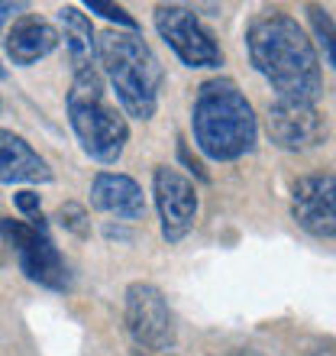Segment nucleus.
<instances>
[{
	"mask_svg": "<svg viewBox=\"0 0 336 356\" xmlns=\"http://www.w3.org/2000/svg\"><path fill=\"white\" fill-rule=\"evenodd\" d=\"M249 62L278 91L281 101L314 104L324 91V72L314 39L285 10H262L246 29Z\"/></svg>",
	"mask_w": 336,
	"mask_h": 356,
	"instance_id": "obj_1",
	"label": "nucleus"
},
{
	"mask_svg": "<svg viewBox=\"0 0 336 356\" xmlns=\"http://www.w3.org/2000/svg\"><path fill=\"white\" fill-rule=\"evenodd\" d=\"M197 149L214 162H236L255 149L259 120L246 94L230 78H214L197 88L191 111Z\"/></svg>",
	"mask_w": 336,
	"mask_h": 356,
	"instance_id": "obj_2",
	"label": "nucleus"
},
{
	"mask_svg": "<svg viewBox=\"0 0 336 356\" xmlns=\"http://www.w3.org/2000/svg\"><path fill=\"white\" fill-rule=\"evenodd\" d=\"M97 68L136 120H152L162 91V62L133 29H103L97 36Z\"/></svg>",
	"mask_w": 336,
	"mask_h": 356,
	"instance_id": "obj_3",
	"label": "nucleus"
},
{
	"mask_svg": "<svg viewBox=\"0 0 336 356\" xmlns=\"http://www.w3.org/2000/svg\"><path fill=\"white\" fill-rule=\"evenodd\" d=\"M68 120L75 130L81 149L101 165H113L126 149L130 123L103 94V75L87 72L75 75V85L68 91Z\"/></svg>",
	"mask_w": 336,
	"mask_h": 356,
	"instance_id": "obj_4",
	"label": "nucleus"
},
{
	"mask_svg": "<svg viewBox=\"0 0 336 356\" xmlns=\"http://www.w3.org/2000/svg\"><path fill=\"white\" fill-rule=\"evenodd\" d=\"M0 240H3V246L13 250L19 269H23V275L29 282H36V285L52 291H65L72 285L68 263L62 259L58 246L52 243L42 217H33V220L0 217Z\"/></svg>",
	"mask_w": 336,
	"mask_h": 356,
	"instance_id": "obj_5",
	"label": "nucleus"
},
{
	"mask_svg": "<svg viewBox=\"0 0 336 356\" xmlns=\"http://www.w3.org/2000/svg\"><path fill=\"white\" fill-rule=\"evenodd\" d=\"M156 29L187 68L224 65V52L217 46L214 33L194 17V10L178 7V3H162V7H156Z\"/></svg>",
	"mask_w": 336,
	"mask_h": 356,
	"instance_id": "obj_6",
	"label": "nucleus"
},
{
	"mask_svg": "<svg viewBox=\"0 0 336 356\" xmlns=\"http://www.w3.org/2000/svg\"><path fill=\"white\" fill-rule=\"evenodd\" d=\"M123 318L133 340L146 350H171L175 347V318L165 295L149 282H133L123 295Z\"/></svg>",
	"mask_w": 336,
	"mask_h": 356,
	"instance_id": "obj_7",
	"label": "nucleus"
},
{
	"mask_svg": "<svg viewBox=\"0 0 336 356\" xmlns=\"http://www.w3.org/2000/svg\"><path fill=\"white\" fill-rule=\"evenodd\" d=\"M265 130L269 140L285 152L317 149L327 140V120L314 104L304 101H271L265 111Z\"/></svg>",
	"mask_w": 336,
	"mask_h": 356,
	"instance_id": "obj_8",
	"label": "nucleus"
},
{
	"mask_svg": "<svg viewBox=\"0 0 336 356\" xmlns=\"http://www.w3.org/2000/svg\"><path fill=\"white\" fill-rule=\"evenodd\" d=\"M152 195H156V207L162 217V236L168 243H178L191 234V227L197 220V188L187 175L178 169L159 165L152 175Z\"/></svg>",
	"mask_w": 336,
	"mask_h": 356,
	"instance_id": "obj_9",
	"label": "nucleus"
},
{
	"mask_svg": "<svg viewBox=\"0 0 336 356\" xmlns=\"http://www.w3.org/2000/svg\"><path fill=\"white\" fill-rule=\"evenodd\" d=\"M291 214L301 230L320 240L336 236V175H304L291 188Z\"/></svg>",
	"mask_w": 336,
	"mask_h": 356,
	"instance_id": "obj_10",
	"label": "nucleus"
},
{
	"mask_svg": "<svg viewBox=\"0 0 336 356\" xmlns=\"http://www.w3.org/2000/svg\"><path fill=\"white\" fill-rule=\"evenodd\" d=\"M91 204L103 214H113L133 224L146 217V197L136 178L120 175V172H97L91 181Z\"/></svg>",
	"mask_w": 336,
	"mask_h": 356,
	"instance_id": "obj_11",
	"label": "nucleus"
},
{
	"mask_svg": "<svg viewBox=\"0 0 336 356\" xmlns=\"http://www.w3.org/2000/svg\"><path fill=\"white\" fill-rule=\"evenodd\" d=\"M7 56L13 65H33L39 58L52 56L62 42V33H58L49 19L36 17V13H23V17L13 19V26L7 29Z\"/></svg>",
	"mask_w": 336,
	"mask_h": 356,
	"instance_id": "obj_12",
	"label": "nucleus"
},
{
	"mask_svg": "<svg viewBox=\"0 0 336 356\" xmlns=\"http://www.w3.org/2000/svg\"><path fill=\"white\" fill-rule=\"evenodd\" d=\"M52 181L49 162L23 136L0 127V185H39Z\"/></svg>",
	"mask_w": 336,
	"mask_h": 356,
	"instance_id": "obj_13",
	"label": "nucleus"
},
{
	"mask_svg": "<svg viewBox=\"0 0 336 356\" xmlns=\"http://www.w3.org/2000/svg\"><path fill=\"white\" fill-rule=\"evenodd\" d=\"M58 26H62V39L68 46L75 75L97 72V36L91 29V19L84 17L78 7H62L58 10Z\"/></svg>",
	"mask_w": 336,
	"mask_h": 356,
	"instance_id": "obj_14",
	"label": "nucleus"
},
{
	"mask_svg": "<svg viewBox=\"0 0 336 356\" xmlns=\"http://www.w3.org/2000/svg\"><path fill=\"white\" fill-rule=\"evenodd\" d=\"M308 17H310V26H314V36L317 42L324 46V56L327 62L336 68V23L324 7H308Z\"/></svg>",
	"mask_w": 336,
	"mask_h": 356,
	"instance_id": "obj_15",
	"label": "nucleus"
},
{
	"mask_svg": "<svg viewBox=\"0 0 336 356\" xmlns=\"http://www.w3.org/2000/svg\"><path fill=\"white\" fill-rule=\"evenodd\" d=\"M56 220L58 227H65L68 234H75V236H91V217H87V211H84L78 201H65V204L56 211Z\"/></svg>",
	"mask_w": 336,
	"mask_h": 356,
	"instance_id": "obj_16",
	"label": "nucleus"
},
{
	"mask_svg": "<svg viewBox=\"0 0 336 356\" xmlns=\"http://www.w3.org/2000/svg\"><path fill=\"white\" fill-rule=\"evenodd\" d=\"M87 10H91V13H101L103 19H110V23H117V26H126V29H133V33H136L133 17L123 7H117V3H107V0H87Z\"/></svg>",
	"mask_w": 336,
	"mask_h": 356,
	"instance_id": "obj_17",
	"label": "nucleus"
},
{
	"mask_svg": "<svg viewBox=\"0 0 336 356\" xmlns=\"http://www.w3.org/2000/svg\"><path fill=\"white\" fill-rule=\"evenodd\" d=\"M13 204H17L19 214H26L29 220H33V217H42V214H39L42 201H39V195H36V191H29V188H23V191H17V195H13Z\"/></svg>",
	"mask_w": 336,
	"mask_h": 356,
	"instance_id": "obj_18",
	"label": "nucleus"
},
{
	"mask_svg": "<svg viewBox=\"0 0 336 356\" xmlns=\"http://www.w3.org/2000/svg\"><path fill=\"white\" fill-rule=\"evenodd\" d=\"M178 156H181V162H187V169L194 172V175L201 178V181H207V172L201 169V162H194V159H191V156H187V149H185V146H181V149H178Z\"/></svg>",
	"mask_w": 336,
	"mask_h": 356,
	"instance_id": "obj_19",
	"label": "nucleus"
},
{
	"mask_svg": "<svg viewBox=\"0 0 336 356\" xmlns=\"http://www.w3.org/2000/svg\"><path fill=\"white\" fill-rule=\"evenodd\" d=\"M17 10H19V3H0V23H7V17L17 13Z\"/></svg>",
	"mask_w": 336,
	"mask_h": 356,
	"instance_id": "obj_20",
	"label": "nucleus"
},
{
	"mask_svg": "<svg viewBox=\"0 0 336 356\" xmlns=\"http://www.w3.org/2000/svg\"><path fill=\"white\" fill-rule=\"evenodd\" d=\"M310 356H336L333 350H317V353H310Z\"/></svg>",
	"mask_w": 336,
	"mask_h": 356,
	"instance_id": "obj_21",
	"label": "nucleus"
},
{
	"mask_svg": "<svg viewBox=\"0 0 336 356\" xmlns=\"http://www.w3.org/2000/svg\"><path fill=\"white\" fill-rule=\"evenodd\" d=\"M3 78H7V68H3V65H0V81H3Z\"/></svg>",
	"mask_w": 336,
	"mask_h": 356,
	"instance_id": "obj_22",
	"label": "nucleus"
},
{
	"mask_svg": "<svg viewBox=\"0 0 336 356\" xmlns=\"http://www.w3.org/2000/svg\"><path fill=\"white\" fill-rule=\"evenodd\" d=\"M0 263H3V259H0Z\"/></svg>",
	"mask_w": 336,
	"mask_h": 356,
	"instance_id": "obj_23",
	"label": "nucleus"
}]
</instances>
